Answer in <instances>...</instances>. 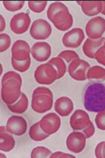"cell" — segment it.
<instances>
[{
  "label": "cell",
  "mask_w": 105,
  "mask_h": 158,
  "mask_svg": "<svg viewBox=\"0 0 105 158\" xmlns=\"http://www.w3.org/2000/svg\"><path fill=\"white\" fill-rule=\"evenodd\" d=\"M0 19H1V28H0V31L2 32L5 29V21L2 15H0Z\"/></svg>",
  "instance_id": "obj_36"
},
{
  "label": "cell",
  "mask_w": 105,
  "mask_h": 158,
  "mask_svg": "<svg viewBox=\"0 0 105 158\" xmlns=\"http://www.w3.org/2000/svg\"><path fill=\"white\" fill-rule=\"evenodd\" d=\"M6 128L9 132L16 136H22L27 129L26 120L20 116L14 115L7 121Z\"/></svg>",
  "instance_id": "obj_13"
},
{
  "label": "cell",
  "mask_w": 105,
  "mask_h": 158,
  "mask_svg": "<svg viewBox=\"0 0 105 158\" xmlns=\"http://www.w3.org/2000/svg\"><path fill=\"white\" fill-rule=\"evenodd\" d=\"M28 4V8L33 12L39 14L45 10L47 5V1H29L27 2Z\"/></svg>",
  "instance_id": "obj_27"
},
{
  "label": "cell",
  "mask_w": 105,
  "mask_h": 158,
  "mask_svg": "<svg viewBox=\"0 0 105 158\" xmlns=\"http://www.w3.org/2000/svg\"><path fill=\"white\" fill-rule=\"evenodd\" d=\"M84 108L90 112H99L105 110V85L93 82L87 87L84 96Z\"/></svg>",
  "instance_id": "obj_2"
},
{
  "label": "cell",
  "mask_w": 105,
  "mask_h": 158,
  "mask_svg": "<svg viewBox=\"0 0 105 158\" xmlns=\"http://www.w3.org/2000/svg\"><path fill=\"white\" fill-rule=\"evenodd\" d=\"M53 95L52 91L45 87H38L32 94L31 107L36 113L43 114L53 107Z\"/></svg>",
  "instance_id": "obj_4"
},
{
  "label": "cell",
  "mask_w": 105,
  "mask_h": 158,
  "mask_svg": "<svg viewBox=\"0 0 105 158\" xmlns=\"http://www.w3.org/2000/svg\"><path fill=\"white\" fill-rule=\"evenodd\" d=\"M40 127L45 133L48 135H53L59 130L61 120L58 114L49 113L44 116L39 121Z\"/></svg>",
  "instance_id": "obj_10"
},
{
  "label": "cell",
  "mask_w": 105,
  "mask_h": 158,
  "mask_svg": "<svg viewBox=\"0 0 105 158\" xmlns=\"http://www.w3.org/2000/svg\"><path fill=\"white\" fill-rule=\"evenodd\" d=\"M31 19L28 14L19 13L13 16L10 23V28L16 34H22L28 30Z\"/></svg>",
  "instance_id": "obj_9"
},
{
  "label": "cell",
  "mask_w": 105,
  "mask_h": 158,
  "mask_svg": "<svg viewBox=\"0 0 105 158\" xmlns=\"http://www.w3.org/2000/svg\"><path fill=\"white\" fill-rule=\"evenodd\" d=\"M104 45H105V43H104Z\"/></svg>",
  "instance_id": "obj_40"
},
{
  "label": "cell",
  "mask_w": 105,
  "mask_h": 158,
  "mask_svg": "<svg viewBox=\"0 0 105 158\" xmlns=\"http://www.w3.org/2000/svg\"><path fill=\"white\" fill-rule=\"evenodd\" d=\"M80 5L82 11L88 16H93L101 13L103 8L102 2H77Z\"/></svg>",
  "instance_id": "obj_20"
},
{
  "label": "cell",
  "mask_w": 105,
  "mask_h": 158,
  "mask_svg": "<svg viewBox=\"0 0 105 158\" xmlns=\"http://www.w3.org/2000/svg\"><path fill=\"white\" fill-rule=\"evenodd\" d=\"M102 154H103V158H105V143L103 146V150H102Z\"/></svg>",
  "instance_id": "obj_38"
},
{
  "label": "cell",
  "mask_w": 105,
  "mask_h": 158,
  "mask_svg": "<svg viewBox=\"0 0 105 158\" xmlns=\"http://www.w3.org/2000/svg\"><path fill=\"white\" fill-rule=\"evenodd\" d=\"M52 154L51 151L44 146H38L34 148L31 152V158H38V157H50Z\"/></svg>",
  "instance_id": "obj_26"
},
{
  "label": "cell",
  "mask_w": 105,
  "mask_h": 158,
  "mask_svg": "<svg viewBox=\"0 0 105 158\" xmlns=\"http://www.w3.org/2000/svg\"><path fill=\"white\" fill-rule=\"evenodd\" d=\"M104 143H105L104 141L99 143V144L97 145L96 148H95V157L97 158H103L102 150H103V146H104Z\"/></svg>",
  "instance_id": "obj_35"
},
{
  "label": "cell",
  "mask_w": 105,
  "mask_h": 158,
  "mask_svg": "<svg viewBox=\"0 0 105 158\" xmlns=\"http://www.w3.org/2000/svg\"><path fill=\"white\" fill-rule=\"evenodd\" d=\"M29 135H30V137L33 140L37 141V142L44 140L50 136L42 131L41 127H40L39 122L31 126L30 131H29Z\"/></svg>",
  "instance_id": "obj_23"
},
{
  "label": "cell",
  "mask_w": 105,
  "mask_h": 158,
  "mask_svg": "<svg viewBox=\"0 0 105 158\" xmlns=\"http://www.w3.org/2000/svg\"><path fill=\"white\" fill-rule=\"evenodd\" d=\"M87 79L103 82L105 80V69L99 65L90 67L87 72Z\"/></svg>",
  "instance_id": "obj_22"
},
{
  "label": "cell",
  "mask_w": 105,
  "mask_h": 158,
  "mask_svg": "<svg viewBox=\"0 0 105 158\" xmlns=\"http://www.w3.org/2000/svg\"><path fill=\"white\" fill-rule=\"evenodd\" d=\"M31 54L36 61L45 62L51 55L50 45L45 42L35 43L31 48Z\"/></svg>",
  "instance_id": "obj_16"
},
{
  "label": "cell",
  "mask_w": 105,
  "mask_h": 158,
  "mask_svg": "<svg viewBox=\"0 0 105 158\" xmlns=\"http://www.w3.org/2000/svg\"><path fill=\"white\" fill-rule=\"evenodd\" d=\"M52 34V27L50 23L43 19H36L33 23L30 34L35 40H46Z\"/></svg>",
  "instance_id": "obj_7"
},
{
  "label": "cell",
  "mask_w": 105,
  "mask_h": 158,
  "mask_svg": "<svg viewBox=\"0 0 105 158\" xmlns=\"http://www.w3.org/2000/svg\"><path fill=\"white\" fill-rule=\"evenodd\" d=\"M95 59L99 63L105 66V45L98 49L95 54Z\"/></svg>",
  "instance_id": "obj_32"
},
{
  "label": "cell",
  "mask_w": 105,
  "mask_h": 158,
  "mask_svg": "<svg viewBox=\"0 0 105 158\" xmlns=\"http://www.w3.org/2000/svg\"><path fill=\"white\" fill-rule=\"evenodd\" d=\"M8 109L13 113L22 114L27 111L28 108V99L24 93H22L21 97L15 103L8 105Z\"/></svg>",
  "instance_id": "obj_21"
},
{
  "label": "cell",
  "mask_w": 105,
  "mask_h": 158,
  "mask_svg": "<svg viewBox=\"0 0 105 158\" xmlns=\"http://www.w3.org/2000/svg\"><path fill=\"white\" fill-rule=\"evenodd\" d=\"M1 97L3 102L8 106L12 105L21 97L22 79L15 71H8L2 78Z\"/></svg>",
  "instance_id": "obj_1"
},
{
  "label": "cell",
  "mask_w": 105,
  "mask_h": 158,
  "mask_svg": "<svg viewBox=\"0 0 105 158\" xmlns=\"http://www.w3.org/2000/svg\"><path fill=\"white\" fill-rule=\"evenodd\" d=\"M34 78L40 85H50L58 80L56 69L49 62L42 64L36 68L34 72Z\"/></svg>",
  "instance_id": "obj_5"
},
{
  "label": "cell",
  "mask_w": 105,
  "mask_h": 158,
  "mask_svg": "<svg viewBox=\"0 0 105 158\" xmlns=\"http://www.w3.org/2000/svg\"><path fill=\"white\" fill-rule=\"evenodd\" d=\"M50 158H75V157L72 154H66L62 152H57L52 154L50 155Z\"/></svg>",
  "instance_id": "obj_34"
},
{
  "label": "cell",
  "mask_w": 105,
  "mask_h": 158,
  "mask_svg": "<svg viewBox=\"0 0 105 158\" xmlns=\"http://www.w3.org/2000/svg\"><path fill=\"white\" fill-rule=\"evenodd\" d=\"M84 40V33L82 29L76 27L73 28L64 35L62 43L65 47L76 48L82 45Z\"/></svg>",
  "instance_id": "obj_12"
},
{
  "label": "cell",
  "mask_w": 105,
  "mask_h": 158,
  "mask_svg": "<svg viewBox=\"0 0 105 158\" xmlns=\"http://www.w3.org/2000/svg\"><path fill=\"white\" fill-rule=\"evenodd\" d=\"M48 62L54 66L55 69H56L57 73H58V80L64 76L67 71V67H66V64L64 63V60L57 56V57L51 59Z\"/></svg>",
  "instance_id": "obj_24"
},
{
  "label": "cell",
  "mask_w": 105,
  "mask_h": 158,
  "mask_svg": "<svg viewBox=\"0 0 105 158\" xmlns=\"http://www.w3.org/2000/svg\"><path fill=\"white\" fill-rule=\"evenodd\" d=\"M105 38L101 37L99 40L87 38L83 45V52L85 56L90 59H95V54L101 46L104 45Z\"/></svg>",
  "instance_id": "obj_18"
},
{
  "label": "cell",
  "mask_w": 105,
  "mask_h": 158,
  "mask_svg": "<svg viewBox=\"0 0 105 158\" xmlns=\"http://www.w3.org/2000/svg\"><path fill=\"white\" fill-rule=\"evenodd\" d=\"M0 155H1V157H6V156H5V155H4V154H0Z\"/></svg>",
  "instance_id": "obj_39"
},
{
  "label": "cell",
  "mask_w": 105,
  "mask_h": 158,
  "mask_svg": "<svg viewBox=\"0 0 105 158\" xmlns=\"http://www.w3.org/2000/svg\"><path fill=\"white\" fill-rule=\"evenodd\" d=\"M102 3H103V8H102V10H101V14L105 15V2H102Z\"/></svg>",
  "instance_id": "obj_37"
},
{
  "label": "cell",
  "mask_w": 105,
  "mask_h": 158,
  "mask_svg": "<svg viewBox=\"0 0 105 158\" xmlns=\"http://www.w3.org/2000/svg\"><path fill=\"white\" fill-rule=\"evenodd\" d=\"M82 133L85 135L86 138H90L95 133V127H94L93 123L92 122L90 123V124L88 125V126L82 130Z\"/></svg>",
  "instance_id": "obj_33"
},
{
  "label": "cell",
  "mask_w": 105,
  "mask_h": 158,
  "mask_svg": "<svg viewBox=\"0 0 105 158\" xmlns=\"http://www.w3.org/2000/svg\"><path fill=\"white\" fill-rule=\"evenodd\" d=\"M95 124L99 129L105 131V110L99 112L95 116Z\"/></svg>",
  "instance_id": "obj_31"
},
{
  "label": "cell",
  "mask_w": 105,
  "mask_h": 158,
  "mask_svg": "<svg viewBox=\"0 0 105 158\" xmlns=\"http://www.w3.org/2000/svg\"><path fill=\"white\" fill-rule=\"evenodd\" d=\"M90 68L87 62L81 59H75L70 63L68 72L73 80L76 81H84L87 80V72Z\"/></svg>",
  "instance_id": "obj_6"
},
{
  "label": "cell",
  "mask_w": 105,
  "mask_h": 158,
  "mask_svg": "<svg viewBox=\"0 0 105 158\" xmlns=\"http://www.w3.org/2000/svg\"><path fill=\"white\" fill-rule=\"evenodd\" d=\"M15 146V139L12 134L7 130L6 127H0V149L2 152H8Z\"/></svg>",
  "instance_id": "obj_19"
},
{
  "label": "cell",
  "mask_w": 105,
  "mask_h": 158,
  "mask_svg": "<svg viewBox=\"0 0 105 158\" xmlns=\"http://www.w3.org/2000/svg\"><path fill=\"white\" fill-rule=\"evenodd\" d=\"M11 40L8 34H0V51L4 52L7 51L10 46Z\"/></svg>",
  "instance_id": "obj_30"
},
{
  "label": "cell",
  "mask_w": 105,
  "mask_h": 158,
  "mask_svg": "<svg viewBox=\"0 0 105 158\" xmlns=\"http://www.w3.org/2000/svg\"><path fill=\"white\" fill-rule=\"evenodd\" d=\"M87 36L93 40H99L102 37L105 32V19L101 16H95L90 19L85 27Z\"/></svg>",
  "instance_id": "obj_8"
},
{
  "label": "cell",
  "mask_w": 105,
  "mask_h": 158,
  "mask_svg": "<svg viewBox=\"0 0 105 158\" xmlns=\"http://www.w3.org/2000/svg\"><path fill=\"white\" fill-rule=\"evenodd\" d=\"M3 5L5 8L9 11H16V10H21L22 7L25 5V2L19 1V2H9L4 1L2 2Z\"/></svg>",
  "instance_id": "obj_28"
},
{
  "label": "cell",
  "mask_w": 105,
  "mask_h": 158,
  "mask_svg": "<svg viewBox=\"0 0 105 158\" xmlns=\"http://www.w3.org/2000/svg\"><path fill=\"white\" fill-rule=\"evenodd\" d=\"M73 102L69 97H61L55 102V111L62 117H67L73 111Z\"/></svg>",
  "instance_id": "obj_17"
},
{
  "label": "cell",
  "mask_w": 105,
  "mask_h": 158,
  "mask_svg": "<svg viewBox=\"0 0 105 158\" xmlns=\"http://www.w3.org/2000/svg\"><path fill=\"white\" fill-rule=\"evenodd\" d=\"M86 137L82 132L75 131L68 135L66 144L70 152L78 154L82 152L86 146Z\"/></svg>",
  "instance_id": "obj_11"
},
{
  "label": "cell",
  "mask_w": 105,
  "mask_h": 158,
  "mask_svg": "<svg viewBox=\"0 0 105 158\" xmlns=\"http://www.w3.org/2000/svg\"><path fill=\"white\" fill-rule=\"evenodd\" d=\"M47 16L59 31H66L73 26V18L64 3L53 2L50 5Z\"/></svg>",
  "instance_id": "obj_3"
},
{
  "label": "cell",
  "mask_w": 105,
  "mask_h": 158,
  "mask_svg": "<svg viewBox=\"0 0 105 158\" xmlns=\"http://www.w3.org/2000/svg\"><path fill=\"white\" fill-rule=\"evenodd\" d=\"M59 57L62 58V60H65L67 63H71L72 61L75 60V59H79V56L77 53L75 51L71 50H66L63 51L58 55Z\"/></svg>",
  "instance_id": "obj_29"
},
{
  "label": "cell",
  "mask_w": 105,
  "mask_h": 158,
  "mask_svg": "<svg viewBox=\"0 0 105 158\" xmlns=\"http://www.w3.org/2000/svg\"><path fill=\"white\" fill-rule=\"evenodd\" d=\"M12 57L17 61H26L30 57L31 49L30 45L25 40H17L13 45L11 48Z\"/></svg>",
  "instance_id": "obj_15"
},
{
  "label": "cell",
  "mask_w": 105,
  "mask_h": 158,
  "mask_svg": "<svg viewBox=\"0 0 105 158\" xmlns=\"http://www.w3.org/2000/svg\"><path fill=\"white\" fill-rule=\"evenodd\" d=\"M90 122L91 121L87 113L81 109L75 110L70 119V125L74 131H81L84 129L87 126H88Z\"/></svg>",
  "instance_id": "obj_14"
},
{
  "label": "cell",
  "mask_w": 105,
  "mask_h": 158,
  "mask_svg": "<svg viewBox=\"0 0 105 158\" xmlns=\"http://www.w3.org/2000/svg\"><path fill=\"white\" fill-rule=\"evenodd\" d=\"M31 60L29 58L26 61H17L14 58H11V64L13 68L16 70V71H19V72H25L29 69L30 66Z\"/></svg>",
  "instance_id": "obj_25"
}]
</instances>
